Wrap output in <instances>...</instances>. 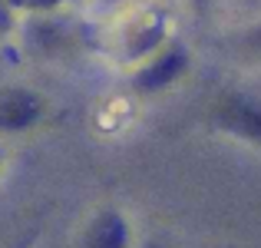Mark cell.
<instances>
[{
  "label": "cell",
  "mask_w": 261,
  "mask_h": 248,
  "mask_svg": "<svg viewBox=\"0 0 261 248\" xmlns=\"http://www.w3.org/2000/svg\"><path fill=\"white\" fill-rule=\"evenodd\" d=\"M218 119H222V126L235 129V133L261 139V109L251 106V103H245V100L222 103V106H218Z\"/></svg>",
  "instance_id": "obj_2"
},
{
  "label": "cell",
  "mask_w": 261,
  "mask_h": 248,
  "mask_svg": "<svg viewBox=\"0 0 261 248\" xmlns=\"http://www.w3.org/2000/svg\"><path fill=\"white\" fill-rule=\"evenodd\" d=\"M86 248H126V225H122V218L113 215V212L99 215L86 235Z\"/></svg>",
  "instance_id": "obj_3"
},
{
  "label": "cell",
  "mask_w": 261,
  "mask_h": 248,
  "mask_svg": "<svg viewBox=\"0 0 261 248\" xmlns=\"http://www.w3.org/2000/svg\"><path fill=\"white\" fill-rule=\"evenodd\" d=\"M182 66H185V53H178V50L166 53V57H159V60H155V63L139 77V86H142V89L166 86L169 80H175L178 73H182Z\"/></svg>",
  "instance_id": "obj_4"
},
{
  "label": "cell",
  "mask_w": 261,
  "mask_h": 248,
  "mask_svg": "<svg viewBox=\"0 0 261 248\" xmlns=\"http://www.w3.org/2000/svg\"><path fill=\"white\" fill-rule=\"evenodd\" d=\"M40 103L33 93H23V89H7L0 93V129H23L37 119Z\"/></svg>",
  "instance_id": "obj_1"
},
{
  "label": "cell",
  "mask_w": 261,
  "mask_h": 248,
  "mask_svg": "<svg viewBox=\"0 0 261 248\" xmlns=\"http://www.w3.org/2000/svg\"><path fill=\"white\" fill-rule=\"evenodd\" d=\"M248 43H251V46H258V50H261V27H258V30H255V33L248 37Z\"/></svg>",
  "instance_id": "obj_5"
}]
</instances>
